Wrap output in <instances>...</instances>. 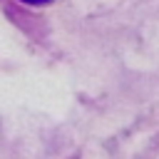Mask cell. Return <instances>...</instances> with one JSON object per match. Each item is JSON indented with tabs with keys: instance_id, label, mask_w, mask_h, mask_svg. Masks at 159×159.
I'll return each instance as SVG.
<instances>
[{
	"instance_id": "cell-1",
	"label": "cell",
	"mask_w": 159,
	"mask_h": 159,
	"mask_svg": "<svg viewBox=\"0 0 159 159\" xmlns=\"http://www.w3.org/2000/svg\"><path fill=\"white\" fill-rule=\"evenodd\" d=\"M22 2H30V5H47L50 0H22Z\"/></svg>"
}]
</instances>
